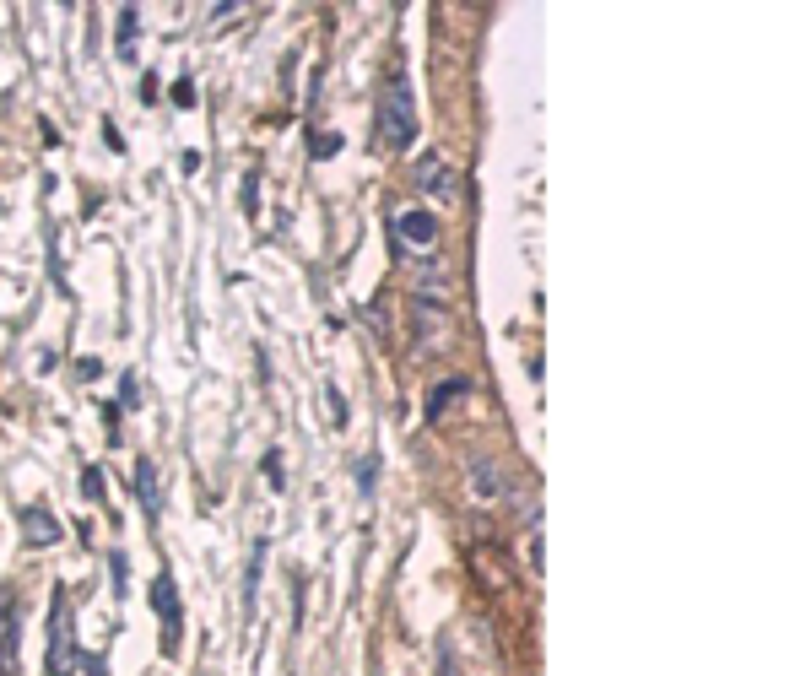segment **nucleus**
I'll use <instances>...</instances> for the list:
<instances>
[{"mask_svg": "<svg viewBox=\"0 0 811 676\" xmlns=\"http://www.w3.org/2000/svg\"><path fill=\"white\" fill-rule=\"evenodd\" d=\"M379 136H384V147H395V152H406L411 141H417V109H411L406 71L384 76V87H379Z\"/></svg>", "mask_w": 811, "mask_h": 676, "instance_id": "f257e3e1", "label": "nucleus"}, {"mask_svg": "<svg viewBox=\"0 0 811 676\" xmlns=\"http://www.w3.org/2000/svg\"><path fill=\"white\" fill-rule=\"evenodd\" d=\"M76 622H71V590L55 585L49 590V655H44V671L49 676H76Z\"/></svg>", "mask_w": 811, "mask_h": 676, "instance_id": "f03ea898", "label": "nucleus"}, {"mask_svg": "<svg viewBox=\"0 0 811 676\" xmlns=\"http://www.w3.org/2000/svg\"><path fill=\"white\" fill-rule=\"evenodd\" d=\"M146 601H152V612L163 617V655H179V628H184V612H179V585L168 568H157L152 590H146Z\"/></svg>", "mask_w": 811, "mask_h": 676, "instance_id": "7ed1b4c3", "label": "nucleus"}, {"mask_svg": "<svg viewBox=\"0 0 811 676\" xmlns=\"http://www.w3.org/2000/svg\"><path fill=\"white\" fill-rule=\"evenodd\" d=\"M390 233H395V249H422V255H428V249L438 244V217L433 211H422V206H411V211H395L390 217Z\"/></svg>", "mask_w": 811, "mask_h": 676, "instance_id": "20e7f679", "label": "nucleus"}, {"mask_svg": "<svg viewBox=\"0 0 811 676\" xmlns=\"http://www.w3.org/2000/svg\"><path fill=\"white\" fill-rule=\"evenodd\" d=\"M22 541H28L33 552H44V547H55L60 541V520H55V509H44V503H22Z\"/></svg>", "mask_w": 811, "mask_h": 676, "instance_id": "39448f33", "label": "nucleus"}, {"mask_svg": "<svg viewBox=\"0 0 811 676\" xmlns=\"http://www.w3.org/2000/svg\"><path fill=\"white\" fill-rule=\"evenodd\" d=\"M417 179H422V190H428V195H438V201H455V195H460V174L444 163V157H428V163L417 168Z\"/></svg>", "mask_w": 811, "mask_h": 676, "instance_id": "423d86ee", "label": "nucleus"}, {"mask_svg": "<svg viewBox=\"0 0 811 676\" xmlns=\"http://www.w3.org/2000/svg\"><path fill=\"white\" fill-rule=\"evenodd\" d=\"M265 552H271V541L255 536V547H249V568H244V617H255L260 606V585H265Z\"/></svg>", "mask_w": 811, "mask_h": 676, "instance_id": "0eeeda50", "label": "nucleus"}, {"mask_svg": "<svg viewBox=\"0 0 811 676\" xmlns=\"http://www.w3.org/2000/svg\"><path fill=\"white\" fill-rule=\"evenodd\" d=\"M17 671V601L0 595V676Z\"/></svg>", "mask_w": 811, "mask_h": 676, "instance_id": "6e6552de", "label": "nucleus"}, {"mask_svg": "<svg viewBox=\"0 0 811 676\" xmlns=\"http://www.w3.org/2000/svg\"><path fill=\"white\" fill-rule=\"evenodd\" d=\"M136 498H141V514H146V520H157V514H163V487H157L152 455L136 460Z\"/></svg>", "mask_w": 811, "mask_h": 676, "instance_id": "1a4fd4ad", "label": "nucleus"}, {"mask_svg": "<svg viewBox=\"0 0 811 676\" xmlns=\"http://www.w3.org/2000/svg\"><path fill=\"white\" fill-rule=\"evenodd\" d=\"M465 471H471V493L476 498H498L503 493V476L493 466V455H465Z\"/></svg>", "mask_w": 811, "mask_h": 676, "instance_id": "9d476101", "label": "nucleus"}, {"mask_svg": "<svg viewBox=\"0 0 811 676\" xmlns=\"http://www.w3.org/2000/svg\"><path fill=\"white\" fill-rule=\"evenodd\" d=\"M465 395H471V379H444V384H433V390H428V412H422V417H428V422H438V417H444V406H455V401H465Z\"/></svg>", "mask_w": 811, "mask_h": 676, "instance_id": "9b49d317", "label": "nucleus"}, {"mask_svg": "<svg viewBox=\"0 0 811 676\" xmlns=\"http://www.w3.org/2000/svg\"><path fill=\"white\" fill-rule=\"evenodd\" d=\"M136 28H141V11L136 6H119V33H114V49H119V60H136Z\"/></svg>", "mask_w": 811, "mask_h": 676, "instance_id": "f8f14e48", "label": "nucleus"}, {"mask_svg": "<svg viewBox=\"0 0 811 676\" xmlns=\"http://www.w3.org/2000/svg\"><path fill=\"white\" fill-rule=\"evenodd\" d=\"M260 476L271 482V493H282L287 487V466H282V449H265L260 455Z\"/></svg>", "mask_w": 811, "mask_h": 676, "instance_id": "ddd939ff", "label": "nucleus"}, {"mask_svg": "<svg viewBox=\"0 0 811 676\" xmlns=\"http://www.w3.org/2000/svg\"><path fill=\"white\" fill-rule=\"evenodd\" d=\"M109 579H114V601H125V595H130V558H125V552H109Z\"/></svg>", "mask_w": 811, "mask_h": 676, "instance_id": "4468645a", "label": "nucleus"}, {"mask_svg": "<svg viewBox=\"0 0 811 676\" xmlns=\"http://www.w3.org/2000/svg\"><path fill=\"white\" fill-rule=\"evenodd\" d=\"M325 401H330V428H347L352 412H347V395L336 390V384H325Z\"/></svg>", "mask_w": 811, "mask_h": 676, "instance_id": "2eb2a0df", "label": "nucleus"}, {"mask_svg": "<svg viewBox=\"0 0 811 676\" xmlns=\"http://www.w3.org/2000/svg\"><path fill=\"white\" fill-rule=\"evenodd\" d=\"M374 482H379V455H363V460H357V493H374Z\"/></svg>", "mask_w": 811, "mask_h": 676, "instance_id": "dca6fc26", "label": "nucleus"}, {"mask_svg": "<svg viewBox=\"0 0 811 676\" xmlns=\"http://www.w3.org/2000/svg\"><path fill=\"white\" fill-rule=\"evenodd\" d=\"M82 493H87L92 503L109 498V482H103V471H98V466H87V471H82Z\"/></svg>", "mask_w": 811, "mask_h": 676, "instance_id": "f3484780", "label": "nucleus"}, {"mask_svg": "<svg viewBox=\"0 0 811 676\" xmlns=\"http://www.w3.org/2000/svg\"><path fill=\"white\" fill-rule=\"evenodd\" d=\"M168 98H174V109H195V82H190V76H179V82L168 87Z\"/></svg>", "mask_w": 811, "mask_h": 676, "instance_id": "a211bd4d", "label": "nucleus"}, {"mask_svg": "<svg viewBox=\"0 0 811 676\" xmlns=\"http://www.w3.org/2000/svg\"><path fill=\"white\" fill-rule=\"evenodd\" d=\"M341 147H347V141H341V130H325V136L314 141V157H319V163H325V157H336Z\"/></svg>", "mask_w": 811, "mask_h": 676, "instance_id": "6ab92c4d", "label": "nucleus"}, {"mask_svg": "<svg viewBox=\"0 0 811 676\" xmlns=\"http://www.w3.org/2000/svg\"><path fill=\"white\" fill-rule=\"evenodd\" d=\"M438 676H460V660H455V644L438 639Z\"/></svg>", "mask_w": 811, "mask_h": 676, "instance_id": "aec40b11", "label": "nucleus"}, {"mask_svg": "<svg viewBox=\"0 0 811 676\" xmlns=\"http://www.w3.org/2000/svg\"><path fill=\"white\" fill-rule=\"evenodd\" d=\"M141 401V384H136V374H119V412L125 406H136Z\"/></svg>", "mask_w": 811, "mask_h": 676, "instance_id": "412c9836", "label": "nucleus"}, {"mask_svg": "<svg viewBox=\"0 0 811 676\" xmlns=\"http://www.w3.org/2000/svg\"><path fill=\"white\" fill-rule=\"evenodd\" d=\"M76 671L82 676H109V655H76Z\"/></svg>", "mask_w": 811, "mask_h": 676, "instance_id": "4be33fe9", "label": "nucleus"}, {"mask_svg": "<svg viewBox=\"0 0 811 676\" xmlns=\"http://www.w3.org/2000/svg\"><path fill=\"white\" fill-rule=\"evenodd\" d=\"M530 568H536V574L547 568V552H541V525H530Z\"/></svg>", "mask_w": 811, "mask_h": 676, "instance_id": "5701e85b", "label": "nucleus"}, {"mask_svg": "<svg viewBox=\"0 0 811 676\" xmlns=\"http://www.w3.org/2000/svg\"><path fill=\"white\" fill-rule=\"evenodd\" d=\"M255 190H260V179H255V174H249V179H244V217H255V211H260V201H255Z\"/></svg>", "mask_w": 811, "mask_h": 676, "instance_id": "b1692460", "label": "nucleus"}, {"mask_svg": "<svg viewBox=\"0 0 811 676\" xmlns=\"http://www.w3.org/2000/svg\"><path fill=\"white\" fill-rule=\"evenodd\" d=\"M103 422H109V444H119V401L103 406Z\"/></svg>", "mask_w": 811, "mask_h": 676, "instance_id": "393cba45", "label": "nucleus"}, {"mask_svg": "<svg viewBox=\"0 0 811 676\" xmlns=\"http://www.w3.org/2000/svg\"><path fill=\"white\" fill-rule=\"evenodd\" d=\"M103 141H109L114 152H125V136H119V125H114V119H103Z\"/></svg>", "mask_w": 811, "mask_h": 676, "instance_id": "a878e982", "label": "nucleus"}, {"mask_svg": "<svg viewBox=\"0 0 811 676\" xmlns=\"http://www.w3.org/2000/svg\"><path fill=\"white\" fill-rule=\"evenodd\" d=\"M98 374H103L98 357H82V363H76V379H98Z\"/></svg>", "mask_w": 811, "mask_h": 676, "instance_id": "bb28decb", "label": "nucleus"}]
</instances>
